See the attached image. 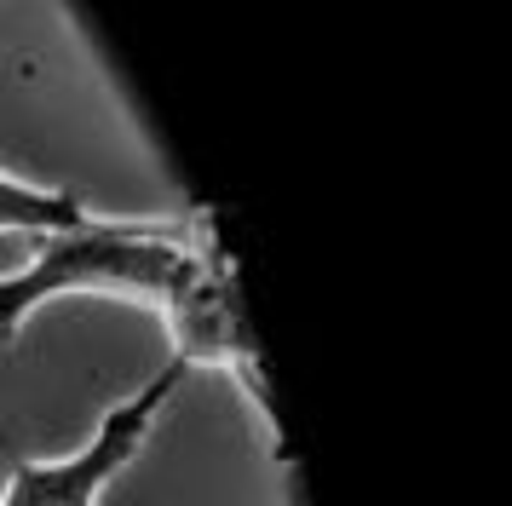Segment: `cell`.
<instances>
[{"mask_svg": "<svg viewBox=\"0 0 512 506\" xmlns=\"http://www.w3.org/2000/svg\"><path fill=\"white\" fill-rule=\"evenodd\" d=\"M190 248H196V230L173 219H87L75 230L41 236L18 271L0 276V345H18L35 311L70 294L139 299L162 311Z\"/></svg>", "mask_w": 512, "mask_h": 506, "instance_id": "obj_1", "label": "cell"}, {"mask_svg": "<svg viewBox=\"0 0 512 506\" xmlns=\"http://www.w3.org/2000/svg\"><path fill=\"white\" fill-rule=\"evenodd\" d=\"M162 317H167V340H173V363L236 374L254 414L271 426V397H265V374H259L254 328H248V311H242V288H236L225 248L208 230L196 236L185 271L173 276V288L162 299Z\"/></svg>", "mask_w": 512, "mask_h": 506, "instance_id": "obj_3", "label": "cell"}, {"mask_svg": "<svg viewBox=\"0 0 512 506\" xmlns=\"http://www.w3.org/2000/svg\"><path fill=\"white\" fill-rule=\"evenodd\" d=\"M93 213L75 190H58V184H35V179H18L0 167V236L24 230V236H58V230H75L87 225Z\"/></svg>", "mask_w": 512, "mask_h": 506, "instance_id": "obj_4", "label": "cell"}, {"mask_svg": "<svg viewBox=\"0 0 512 506\" xmlns=\"http://www.w3.org/2000/svg\"><path fill=\"white\" fill-rule=\"evenodd\" d=\"M185 363H173L167 357L139 391H127L116 409H104V420L93 426V437L64 460H12V472L0 483V506H98L104 501V489L133 466L150 432H156V420L162 409L179 397L185 386Z\"/></svg>", "mask_w": 512, "mask_h": 506, "instance_id": "obj_2", "label": "cell"}]
</instances>
